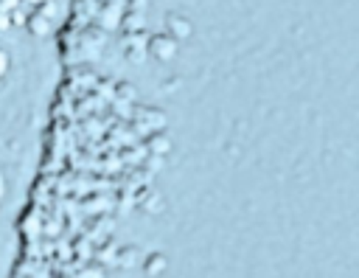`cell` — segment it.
<instances>
[{
	"instance_id": "2",
	"label": "cell",
	"mask_w": 359,
	"mask_h": 278,
	"mask_svg": "<svg viewBox=\"0 0 359 278\" xmlns=\"http://www.w3.org/2000/svg\"><path fill=\"white\" fill-rule=\"evenodd\" d=\"M14 8H20V0H0V17L3 14H11Z\"/></svg>"
},
{
	"instance_id": "1",
	"label": "cell",
	"mask_w": 359,
	"mask_h": 278,
	"mask_svg": "<svg viewBox=\"0 0 359 278\" xmlns=\"http://www.w3.org/2000/svg\"><path fill=\"white\" fill-rule=\"evenodd\" d=\"M8 67H11V56H8L6 48H0V79L8 73Z\"/></svg>"
},
{
	"instance_id": "3",
	"label": "cell",
	"mask_w": 359,
	"mask_h": 278,
	"mask_svg": "<svg viewBox=\"0 0 359 278\" xmlns=\"http://www.w3.org/2000/svg\"><path fill=\"white\" fill-rule=\"evenodd\" d=\"M6 191H8V185H6V174L0 171V205H3V199H6Z\"/></svg>"
},
{
	"instance_id": "4",
	"label": "cell",
	"mask_w": 359,
	"mask_h": 278,
	"mask_svg": "<svg viewBox=\"0 0 359 278\" xmlns=\"http://www.w3.org/2000/svg\"><path fill=\"white\" fill-rule=\"evenodd\" d=\"M45 3H50V0H20V6H31V8H36V6H45Z\"/></svg>"
}]
</instances>
